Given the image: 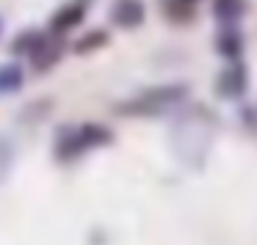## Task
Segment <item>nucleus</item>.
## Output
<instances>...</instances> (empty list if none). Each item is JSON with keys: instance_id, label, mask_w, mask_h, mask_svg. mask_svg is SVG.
<instances>
[{"instance_id": "nucleus-9", "label": "nucleus", "mask_w": 257, "mask_h": 245, "mask_svg": "<svg viewBox=\"0 0 257 245\" xmlns=\"http://www.w3.org/2000/svg\"><path fill=\"white\" fill-rule=\"evenodd\" d=\"M24 87V69L18 63H0V96H12Z\"/></svg>"}, {"instance_id": "nucleus-5", "label": "nucleus", "mask_w": 257, "mask_h": 245, "mask_svg": "<svg viewBox=\"0 0 257 245\" xmlns=\"http://www.w3.org/2000/svg\"><path fill=\"white\" fill-rule=\"evenodd\" d=\"M84 18H87V0H69L51 15L48 27H51V33H69V30L81 27Z\"/></svg>"}, {"instance_id": "nucleus-12", "label": "nucleus", "mask_w": 257, "mask_h": 245, "mask_svg": "<svg viewBox=\"0 0 257 245\" xmlns=\"http://www.w3.org/2000/svg\"><path fill=\"white\" fill-rule=\"evenodd\" d=\"M102 45H108V33H105V30H90V33H84V36L75 42V51H78V54H93V51H99Z\"/></svg>"}, {"instance_id": "nucleus-8", "label": "nucleus", "mask_w": 257, "mask_h": 245, "mask_svg": "<svg viewBox=\"0 0 257 245\" xmlns=\"http://www.w3.org/2000/svg\"><path fill=\"white\" fill-rule=\"evenodd\" d=\"M245 9H248L245 0H212V15L218 24H239Z\"/></svg>"}, {"instance_id": "nucleus-11", "label": "nucleus", "mask_w": 257, "mask_h": 245, "mask_svg": "<svg viewBox=\"0 0 257 245\" xmlns=\"http://www.w3.org/2000/svg\"><path fill=\"white\" fill-rule=\"evenodd\" d=\"M42 39H45V36H42L39 30H21V33L12 39V51H15V54H27V57H30V54L42 45Z\"/></svg>"}, {"instance_id": "nucleus-4", "label": "nucleus", "mask_w": 257, "mask_h": 245, "mask_svg": "<svg viewBox=\"0 0 257 245\" xmlns=\"http://www.w3.org/2000/svg\"><path fill=\"white\" fill-rule=\"evenodd\" d=\"M147 18L144 0H114L111 3V24L120 30H138Z\"/></svg>"}, {"instance_id": "nucleus-2", "label": "nucleus", "mask_w": 257, "mask_h": 245, "mask_svg": "<svg viewBox=\"0 0 257 245\" xmlns=\"http://www.w3.org/2000/svg\"><path fill=\"white\" fill-rule=\"evenodd\" d=\"M114 141V132L102 122H78V126H69L57 135L54 141V159L60 162H72L78 156H87L99 147H108Z\"/></svg>"}, {"instance_id": "nucleus-3", "label": "nucleus", "mask_w": 257, "mask_h": 245, "mask_svg": "<svg viewBox=\"0 0 257 245\" xmlns=\"http://www.w3.org/2000/svg\"><path fill=\"white\" fill-rule=\"evenodd\" d=\"M245 90H248V69L239 60H230L221 72H218V78H215V93H218L221 99L236 102V99L245 96Z\"/></svg>"}, {"instance_id": "nucleus-6", "label": "nucleus", "mask_w": 257, "mask_h": 245, "mask_svg": "<svg viewBox=\"0 0 257 245\" xmlns=\"http://www.w3.org/2000/svg\"><path fill=\"white\" fill-rule=\"evenodd\" d=\"M215 51L224 57V60H239L242 51H245V36L236 24H218V33H215Z\"/></svg>"}, {"instance_id": "nucleus-10", "label": "nucleus", "mask_w": 257, "mask_h": 245, "mask_svg": "<svg viewBox=\"0 0 257 245\" xmlns=\"http://www.w3.org/2000/svg\"><path fill=\"white\" fill-rule=\"evenodd\" d=\"M60 51H63V48H60V45H54V42L45 36V39H42V45L30 54V60H33L36 69H51L54 63L60 60Z\"/></svg>"}, {"instance_id": "nucleus-13", "label": "nucleus", "mask_w": 257, "mask_h": 245, "mask_svg": "<svg viewBox=\"0 0 257 245\" xmlns=\"http://www.w3.org/2000/svg\"><path fill=\"white\" fill-rule=\"evenodd\" d=\"M0 27H3V24H0Z\"/></svg>"}, {"instance_id": "nucleus-1", "label": "nucleus", "mask_w": 257, "mask_h": 245, "mask_svg": "<svg viewBox=\"0 0 257 245\" xmlns=\"http://www.w3.org/2000/svg\"><path fill=\"white\" fill-rule=\"evenodd\" d=\"M186 99H189V84L186 81H168V84L147 87V90L135 93L132 99L120 102L117 114H123V117H159Z\"/></svg>"}, {"instance_id": "nucleus-7", "label": "nucleus", "mask_w": 257, "mask_h": 245, "mask_svg": "<svg viewBox=\"0 0 257 245\" xmlns=\"http://www.w3.org/2000/svg\"><path fill=\"white\" fill-rule=\"evenodd\" d=\"M162 12L171 24H192L200 12V0H162Z\"/></svg>"}]
</instances>
